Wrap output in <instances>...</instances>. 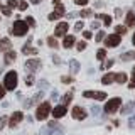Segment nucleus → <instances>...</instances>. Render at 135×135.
I'll list each match as a JSON object with an SVG mask.
<instances>
[{"label": "nucleus", "mask_w": 135, "mask_h": 135, "mask_svg": "<svg viewBox=\"0 0 135 135\" xmlns=\"http://www.w3.org/2000/svg\"><path fill=\"white\" fill-rule=\"evenodd\" d=\"M17 83H19L17 73H15V71H8V73L5 74V83H3V88H5V90L14 91L15 88H17Z\"/></svg>", "instance_id": "obj_1"}, {"label": "nucleus", "mask_w": 135, "mask_h": 135, "mask_svg": "<svg viewBox=\"0 0 135 135\" xmlns=\"http://www.w3.org/2000/svg\"><path fill=\"white\" fill-rule=\"evenodd\" d=\"M27 29H29V25L25 24V20H15L14 25H12V34L17 36V37L25 36V34H27Z\"/></svg>", "instance_id": "obj_2"}, {"label": "nucleus", "mask_w": 135, "mask_h": 135, "mask_svg": "<svg viewBox=\"0 0 135 135\" xmlns=\"http://www.w3.org/2000/svg\"><path fill=\"white\" fill-rule=\"evenodd\" d=\"M51 110H52V108H51V105H49V103H46V101H44V103H41L39 107H37V112H36V118H37L39 122H41V120H46V118L49 117Z\"/></svg>", "instance_id": "obj_3"}, {"label": "nucleus", "mask_w": 135, "mask_h": 135, "mask_svg": "<svg viewBox=\"0 0 135 135\" xmlns=\"http://www.w3.org/2000/svg\"><path fill=\"white\" fill-rule=\"evenodd\" d=\"M122 105V100L120 98H112L108 100V103H105V113H108V115H112V113H115L118 108H120Z\"/></svg>", "instance_id": "obj_4"}, {"label": "nucleus", "mask_w": 135, "mask_h": 135, "mask_svg": "<svg viewBox=\"0 0 135 135\" xmlns=\"http://www.w3.org/2000/svg\"><path fill=\"white\" fill-rule=\"evenodd\" d=\"M105 44H107V47H117L118 44L122 42V36H118V34H112V36L105 37Z\"/></svg>", "instance_id": "obj_5"}, {"label": "nucleus", "mask_w": 135, "mask_h": 135, "mask_svg": "<svg viewBox=\"0 0 135 135\" xmlns=\"http://www.w3.org/2000/svg\"><path fill=\"white\" fill-rule=\"evenodd\" d=\"M22 118H24V113H22V112H14L10 117H8V120H7V122H8V125L14 128V127H17V125L20 123V122H22Z\"/></svg>", "instance_id": "obj_6"}, {"label": "nucleus", "mask_w": 135, "mask_h": 135, "mask_svg": "<svg viewBox=\"0 0 135 135\" xmlns=\"http://www.w3.org/2000/svg\"><path fill=\"white\" fill-rule=\"evenodd\" d=\"M39 68H41V61H39V59H27V62H25V71L34 73V71H37Z\"/></svg>", "instance_id": "obj_7"}, {"label": "nucleus", "mask_w": 135, "mask_h": 135, "mask_svg": "<svg viewBox=\"0 0 135 135\" xmlns=\"http://www.w3.org/2000/svg\"><path fill=\"white\" fill-rule=\"evenodd\" d=\"M84 98H95V100L103 101L107 98V93H103V91H84Z\"/></svg>", "instance_id": "obj_8"}, {"label": "nucleus", "mask_w": 135, "mask_h": 135, "mask_svg": "<svg viewBox=\"0 0 135 135\" xmlns=\"http://www.w3.org/2000/svg\"><path fill=\"white\" fill-rule=\"evenodd\" d=\"M62 15H64V7H62L61 3H57V5H56V10L51 12L47 19H49V20H57L59 17H62Z\"/></svg>", "instance_id": "obj_9"}, {"label": "nucleus", "mask_w": 135, "mask_h": 135, "mask_svg": "<svg viewBox=\"0 0 135 135\" xmlns=\"http://www.w3.org/2000/svg\"><path fill=\"white\" fill-rule=\"evenodd\" d=\"M71 115H73V118H76V120H84V118H86V110L81 108V107H74L73 112H71Z\"/></svg>", "instance_id": "obj_10"}, {"label": "nucleus", "mask_w": 135, "mask_h": 135, "mask_svg": "<svg viewBox=\"0 0 135 135\" xmlns=\"http://www.w3.org/2000/svg\"><path fill=\"white\" fill-rule=\"evenodd\" d=\"M31 42H32V37H29L27 42H25L24 47H22V52H24V54H32V56H36L39 51H37L36 47H31Z\"/></svg>", "instance_id": "obj_11"}, {"label": "nucleus", "mask_w": 135, "mask_h": 135, "mask_svg": "<svg viewBox=\"0 0 135 135\" xmlns=\"http://www.w3.org/2000/svg\"><path fill=\"white\" fill-rule=\"evenodd\" d=\"M66 107L64 105H59V107H54V110H51V113H52V117L54 118H61V117H64L66 115Z\"/></svg>", "instance_id": "obj_12"}, {"label": "nucleus", "mask_w": 135, "mask_h": 135, "mask_svg": "<svg viewBox=\"0 0 135 135\" xmlns=\"http://www.w3.org/2000/svg\"><path fill=\"white\" fill-rule=\"evenodd\" d=\"M68 29H69V25H68V22H59L56 31H54V36H64V34L68 32Z\"/></svg>", "instance_id": "obj_13"}, {"label": "nucleus", "mask_w": 135, "mask_h": 135, "mask_svg": "<svg viewBox=\"0 0 135 135\" xmlns=\"http://www.w3.org/2000/svg\"><path fill=\"white\" fill-rule=\"evenodd\" d=\"M15 57H17V54H15V51H7L5 52V56H3V62L5 64H12V62L15 61Z\"/></svg>", "instance_id": "obj_14"}, {"label": "nucleus", "mask_w": 135, "mask_h": 135, "mask_svg": "<svg viewBox=\"0 0 135 135\" xmlns=\"http://www.w3.org/2000/svg\"><path fill=\"white\" fill-rule=\"evenodd\" d=\"M12 49V42H10V39H0V51L2 52H7V51H10Z\"/></svg>", "instance_id": "obj_15"}, {"label": "nucleus", "mask_w": 135, "mask_h": 135, "mask_svg": "<svg viewBox=\"0 0 135 135\" xmlns=\"http://www.w3.org/2000/svg\"><path fill=\"white\" fill-rule=\"evenodd\" d=\"M73 44H74V36H66L64 41H62V46L66 49H69V47H73Z\"/></svg>", "instance_id": "obj_16"}, {"label": "nucleus", "mask_w": 135, "mask_h": 135, "mask_svg": "<svg viewBox=\"0 0 135 135\" xmlns=\"http://www.w3.org/2000/svg\"><path fill=\"white\" fill-rule=\"evenodd\" d=\"M113 81H115V73H108V74H105L103 78H101V83L103 84H110Z\"/></svg>", "instance_id": "obj_17"}, {"label": "nucleus", "mask_w": 135, "mask_h": 135, "mask_svg": "<svg viewBox=\"0 0 135 135\" xmlns=\"http://www.w3.org/2000/svg\"><path fill=\"white\" fill-rule=\"evenodd\" d=\"M125 20H127V25H128V27H133L135 25V12H128Z\"/></svg>", "instance_id": "obj_18"}, {"label": "nucleus", "mask_w": 135, "mask_h": 135, "mask_svg": "<svg viewBox=\"0 0 135 135\" xmlns=\"http://www.w3.org/2000/svg\"><path fill=\"white\" fill-rule=\"evenodd\" d=\"M69 69H71V73H73V74L79 71V62L76 61V59H71V61H69Z\"/></svg>", "instance_id": "obj_19"}, {"label": "nucleus", "mask_w": 135, "mask_h": 135, "mask_svg": "<svg viewBox=\"0 0 135 135\" xmlns=\"http://www.w3.org/2000/svg\"><path fill=\"white\" fill-rule=\"evenodd\" d=\"M135 108V103L133 101H130V103H127L125 107H122V115H127V113H130L132 110Z\"/></svg>", "instance_id": "obj_20"}, {"label": "nucleus", "mask_w": 135, "mask_h": 135, "mask_svg": "<svg viewBox=\"0 0 135 135\" xmlns=\"http://www.w3.org/2000/svg\"><path fill=\"white\" fill-rule=\"evenodd\" d=\"M115 81L120 83V84L127 83V74L125 73H115Z\"/></svg>", "instance_id": "obj_21"}, {"label": "nucleus", "mask_w": 135, "mask_h": 135, "mask_svg": "<svg viewBox=\"0 0 135 135\" xmlns=\"http://www.w3.org/2000/svg\"><path fill=\"white\" fill-rule=\"evenodd\" d=\"M98 19L103 20V24H105V25H112V17L107 15V14H100V15H98Z\"/></svg>", "instance_id": "obj_22"}, {"label": "nucleus", "mask_w": 135, "mask_h": 135, "mask_svg": "<svg viewBox=\"0 0 135 135\" xmlns=\"http://www.w3.org/2000/svg\"><path fill=\"white\" fill-rule=\"evenodd\" d=\"M71 100H73V93H66V95L62 96V105H64V107H66V105H69Z\"/></svg>", "instance_id": "obj_23"}, {"label": "nucleus", "mask_w": 135, "mask_h": 135, "mask_svg": "<svg viewBox=\"0 0 135 135\" xmlns=\"http://www.w3.org/2000/svg\"><path fill=\"white\" fill-rule=\"evenodd\" d=\"M115 34H118V36H123V34L127 32V27H125V25H117V29H115Z\"/></svg>", "instance_id": "obj_24"}, {"label": "nucleus", "mask_w": 135, "mask_h": 135, "mask_svg": "<svg viewBox=\"0 0 135 135\" xmlns=\"http://www.w3.org/2000/svg\"><path fill=\"white\" fill-rule=\"evenodd\" d=\"M47 44L51 46V47H54V49H56L57 46H59V44H57V41H56V37H49V39H47Z\"/></svg>", "instance_id": "obj_25"}, {"label": "nucleus", "mask_w": 135, "mask_h": 135, "mask_svg": "<svg viewBox=\"0 0 135 135\" xmlns=\"http://www.w3.org/2000/svg\"><path fill=\"white\" fill-rule=\"evenodd\" d=\"M105 56H107V51H105V49H100L98 52H96V59H100V61H103Z\"/></svg>", "instance_id": "obj_26"}, {"label": "nucleus", "mask_w": 135, "mask_h": 135, "mask_svg": "<svg viewBox=\"0 0 135 135\" xmlns=\"http://www.w3.org/2000/svg\"><path fill=\"white\" fill-rule=\"evenodd\" d=\"M76 49H78L79 52H81V51H84V49H86V42H84V41H79L78 44H76Z\"/></svg>", "instance_id": "obj_27"}, {"label": "nucleus", "mask_w": 135, "mask_h": 135, "mask_svg": "<svg viewBox=\"0 0 135 135\" xmlns=\"http://www.w3.org/2000/svg\"><path fill=\"white\" fill-rule=\"evenodd\" d=\"M0 10H2L3 12V15H5V17H10V14H12V10H10V8H8V7H0Z\"/></svg>", "instance_id": "obj_28"}, {"label": "nucleus", "mask_w": 135, "mask_h": 135, "mask_svg": "<svg viewBox=\"0 0 135 135\" xmlns=\"http://www.w3.org/2000/svg\"><path fill=\"white\" fill-rule=\"evenodd\" d=\"M7 120H8V117H0V132L3 130V127H5V123H7Z\"/></svg>", "instance_id": "obj_29"}, {"label": "nucleus", "mask_w": 135, "mask_h": 135, "mask_svg": "<svg viewBox=\"0 0 135 135\" xmlns=\"http://www.w3.org/2000/svg\"><path fill=\"white\" fill-rule=\"evenodd\" d=\"M81 17H91L93 15V12L90 10V8H84V10H81V14H79Z\"/></svg>", "instance_id": "obj_30"}, {"label": "nucleus", "mask_w": 135, "mask_h": 135, "mask_svg": "<svg viewBox=\"0 0 135 135\" xmlns=\"http://www.w3.org/2000/svg\"><path fill=\"white\" fill-rule=\"evenodd\" d=\"M47 128H57V130H61V125H59L57 122H49Z\"/></svg>", "instance_id": "obj_31"}, {"label": "nucleus", "mask_w": 135, "mask_h": 135, "mask_svg": "<svg viewBox=\"0 0 135 135\" xmlns=\"http://www.w3.org/2000/svg\"><path fill=\"white\" fill-rule=\"evenodd\" d=\"M17 7H19V10H25V8H27V2H25V0L17 2Z\"/></svg>", "instance_id": "obj_32"}, {"label": "nucleus", "mask_w": 135, "mask_h": 135, "mask_svg": "<svg viewBox=\"0 0 135 135\" xmlns=\"http://www.w3.org/2000/svg\"><path fill=\"white\" fill-rule=\"evenodd\" d=\"M105 36H107V34H105L103 31H100L98 34H96V42H101V41L105 39Z\"/></svg>", "instance_id": "obj_33"}, {"label": "nucleus", "mask_w": 135, "mask_h": 135, "mask_svg": "<svg viewBox=\"0 0 135 135\" xmlns=\"http://www.w3.org/2000/svg\"><path fill=\"white\" fill-rule=\"evenodd\" d=\"M25 24H27L29 27H34V25H36V20H34V17H27V20H25Z\"/></svg>", "instance_id": "obj_34"}, {"label": "nucleus", "mask_w": 135, "mask_h": 135, "mask_svg": "<svg viewBox=\"0 0 135 135\" xmlns=\"http://www.w3.org/2000/svg\"><path fill=\"white\" fill-rule=\"evenodd\" d=\"M34 83V78H32V74H29V76H25V84L27 86H31V84Z\"/></svg>", "instance_id": "obj_35"}, {"label": "nucleus", "mask_w": 135, "mask_h": 135, "mask_svg": "<svg viewBox=\"0 0 135 135\" xmlns=\"http://www.w3.org/2000/svg\"><path fill=\"white\" fill-rule=\"evenodd\" d=\"M113 64H115V62H113V61H112V59H110V61H107V62H105V64H103V66H101V68H103V69H110V68H112Z\"/></svg>", "instance_id": "obj_36"}, {"label": "nucleus", "mask_w": 135, "mask_h": 135, "mask_svg": "<svg viewBox=\"0 0 135 135\" xmlns=\"http://www.w3.org/2000/svg\"><path fill=\"white\" fill-rule=\"evenodd\" d=\"M130 57H133V52H125V54H122V59H123V61H128Z\"/></svg>", "instance_id": "obj_37"}, {"label": "nucleus", "mask_w": 135, "mask_h": 135, "mask_svg": "<svg viewBox=\"0 0 135 135\" xmlns=\"http://www.w3.org/2000/svg\"><path fill=\"white\" fill-rule=\"evenodd\" d=\"M7 7H8V8H15V7H17V0H8Z\"/></svg>", "instance_id": "obj_38"}, {"label": "nucleus", "mask_w": 135, "mask_h": 135, "mask_svg": "<svg viewBox=\"0 0 135 135\" xmlns=\"http://www.w3.org/2000/svg\"><path fill=\"white\" fill-rule=\"evenodd\" d=\"M61 81H62V83H73V78H69V76H62Z\"/></svg>", "instance_id": "obj_39"}, {"label": "nucleus", "mask_w": 135, "mask_h": 135, "mask_svg": "<svg viewBox=\"0 0 135 135\" xmlns=\"http://www.w3.org/2000/svg\"><path fill=\"white\" fill-rule=\"evenodd\" d=\"M5 91H7V90L3 88V84H0V100H2L3 96H5Z\"/></svg>", "instance_id": "obj_40"}, {"label": "nucleus", "mask_w": 135, "mask_h": 135, "mask_svg": "<svg viewBox=\"0 0 135 135\" xmlns=\"http://www.w3.org/2000/svg\"><path fill=\"white\" fill-rule=\"evenodd\" d=\"M83 37H84V39H91L93 36H91V32H90V31H84V32H83Z\"/></svg>", "instance_id": "obj_41"}, {"label": "nucleus", "mask_w": 135, "mask_h": 135, "mask_svg": "<svg viewBox=\"0 0 135 135\" xmlns=\"http://www.w3.org/2000/svg\"><path fill=\"white\" fill-rule=\"evenodd\" d=\"M74 2H76V5H86L88 0H74Z\"/></svg>", "instance_id": "obj_42"}, {"label": "nucleus", "mask_w": 135, "mask_h": 135, "mask_svg": "<svg viewBox=\"0 0 135 135\" xmlns=\"http://www.w3.org/2000/svg\"><path fill=\"white\" fill-rule=\"evenodd\" d=\"M83 25H84L83 22H78V24L74 25V29H76V31H81V29H83Z\"/></svg>", "instance_id": "obj_43"}, {"label": "nucleus", "mask_w": 135, "mask_h": 135, "mask_svg": "<svg viewBox=\"0 0 135 135\" xmlns=\"http://www.w3.org/2000/svg\"><path fill=\"white\" fill-rule=\"evenodd\" d=\"M128 125H130V128H133V127H135V117H132V118H130Z\"/></svg>", "instance_id": "obj_44"}, {"label": "nucleus", "mask_w": 135, "mask_h": 135, "mask_svg": "<svg viewBox=\"0 0 135 135\" xmlns=\"http://www.w3.org/2000/svg\"><path fill=\"white\" fill-rule=\"evenodd\" d=\"M47 86H49V84H47V81H41V83H39V88H44V90H46Z\"/></svg>", "instance_id": "obj_45"}, {"label": "nucleus", "mask_w": 135, "mask_h": 135, "mask_svg": "<svg viewBox=\"0 0 135 135\" xmlns=\"http://www.w3.org/2000/svg\"><path fill=\"white\" fill-rule=\"evenodd\" d=\"M91 112H93V115H98V113H100V108H98V107H93Z\"/></svg>", "instance_id": "obj_46"}, {"label": "nucleus", "mask_w": 135, "mask_h": 135, "mask_svg": "<svg viewBox=\"0 0 135 135\" xmlns=\"http://www.w3.org/2000/svg\"><path fill=\"white\" fill-rule=\"evenodd\" d=\"M52 61L56 62V64H61V59H59V56H52Z\"/></svg>", "instance_id": "obj_47"}, {"label": "nucleus", "mask_w": 135, "mask_h": 135, "mask_svg": "<svg viewBox=\"0 0 135 135\" xmlns=\"http://www.w3.org/2000/svg\"><path fill=\"white\" fill-rule=\"evenodd\" d=\"M98 27H100V22H96V20L91 22V29H98Z\"/></svg>", "instance_id": "obj_48"}, {"label": "nucleus", "mask_w": 135, "mask_h": 135, "mask_svg": "<svg viewBox=\"0 0 135 135\" xmlns=\"http://www.w3.org/2000/svg\"><path fill=\"white\" fill-rule=\"evenodd\" d=\"M128 86H130V88H135V76H132V81H130Z\"/></svg>", "instance_id": "obj_49"}, {"label": "nucleus", "mask_w": 135, "mask_h": 135, "mask_svg": "<svg viewBox=\"0 0 135 135\" xmlns=\"http://www.w3.org/2000/svg\"><path fill=\"white\" fill-rule=\"evenodd\" d=\"M78 14H76V12H71V14H68V19H73V17H76Z\"/></svg>", "instance_id": "obj_50"}, {"label": "nucleus", "mask_w": 135, "mask_h": 135, "mask_svg": "<svg viewBox=\"0 0 135 135\" xmlns=\"http://www.w3.org/2000/svg\"><path fill=\"white\" fill-rule=\"evenodd\" d=\"M115 15H117V17L122 15V10H120V8H115Z\"/></svg>", "instance_id": "obj_51"}, {"label": "nucleus", "mask_w": 135, "mask_h": 135, "mask_svg": "<svg viewBox=\"0 0 135 135\" xmlns=\"http://www.w3.org/2000/svg\"><path fill=\"white\" fill-rule=\"evenodd\" d=\"M29 2H31V3H41L42 0H29Z\"/></svg>", "instance_id": "obj_52"}, {"label": "nucleus", "mask_w": 135, "mask_h": 135, "mask_svg": "<svg viewBox=\"0 0 135 135\" xmlns=\"http://www.w3.org/2000/svg\"><path fill=\"white\" fill-rule=\"evenodd\" d=\"M132 42H133V46H135V32H133V37H132Z\"/></svg>", "instance_id": "obj_53"}, {"label": "nucleus", "mask_w": 135, "mask_h": 135, "mask_svg": "<svg viewBox=\"0 0 135 135\" xmlns=\"http://www.w3.org/2000/svg\"><path fill=\"white\" fill-rule=\"evenodd\" d=\"M59 2H61V0H54V3H56V5H57V3H59Z\"/></svg>", "instance_id": "obj_54"}, {"label": "nucleus", "mask_w": 135, "mask_h": 135, "mask_svg": "<svg viewBox=\"0 0 135 135\" xmlns=\"http://www.w3.org/2000/svg\"><path fill=\"white\" fill-rule=\"evenodd\" d=\"M132 73H133V76H135V68H133V69H132Z\"/></svg>", "instance_id": "obj_55"}, {"label": "nucleus", "mask_w": 135, "mask_h": 135, "mask_svg": "<svg viewBox=\"0 0 135 135\" xmlns=\"http://www.w3.org/2000/svg\"><path fill=\"white\" fill-rule=\"evenodd\" d=\"M133 57H135V52H133Z\"/></svg>", "instance_id": "obj_56"}, {"label": "nucleus", "mask_w": 135, "mask_h": 135, "mask_svg": "<svg viewBox=\"0 0 135 135\" xmlns=\"http://www.w3.org/2000/svg\"><path fill=\"white\" fill-rule=\"evenodd\" d=\"M0 7H2V3H0Z\"/></svg>", "instance_id": "obj_57"}]
</instances>
